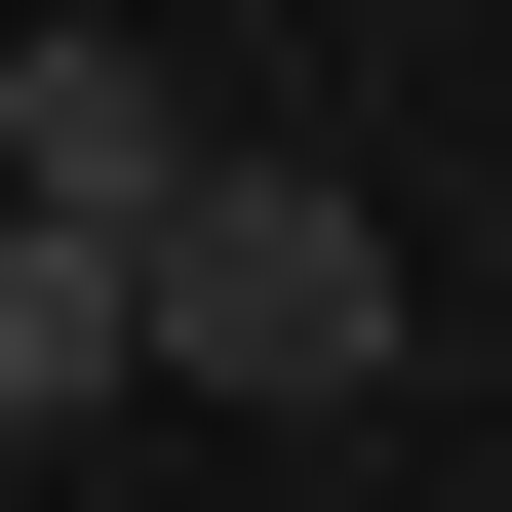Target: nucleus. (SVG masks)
<instances>
[{
  "label": "nucleus",
  "mask_w": 512,
  "mask_h": 512,
  "mask_svg": "<svg viewBox=\"0 0 512 512\" xmlns=\"http://www.w3.org/2000/svg\"><path fill=\"white\" fill-rule=\"evenodd\" d=\"M158 394H394V197H316V158H197L158 197Z\"/></svg>",
  "instance_id": "1"
},
{
  "label": "nucleus",
  "mask_w": 512,
  "mask_h": 512,
  "mask_svg": "<svg viewBox=\"0 0 512 512\" xmlns=\"http://www.w3.org/2000/svg\"><path fill=\"white\" fill-rule=\"evenodd\" d=\"M119 394H158V276L119 237H0V434H119Z\"/></svg>",
  "instance_id": "3"
},
{
  "label": "nucleus",
  "mask_w": 512,
  "mask_h": 512,
  "mask_svg": "<svg viewBox=\"0 0 512 512\" xmlns=\"http://www.w3.org/2000/svg\"><path fill=\"white\" fill-rule=\"evenodd\" d=\"M197 158H237V119H197L158 40H0V237H119V276H158V197H197Z\"/></svg>",
  "instance_id": "2"
},
{
  "label": "nucleus",
  "mask_w": 512,
  "mask_h": 512,
  "mask_svg": "<svg viewBox=\"0 0 512 512\" xmlns=\"http://www.w3.org/2000/svg\"><path fill=\"white\" fill-rule=\"evenodd\" d=\"M276 512H394V473H276Z\"/></svg>",
  "instance_id": "4"
}]
</instances>
